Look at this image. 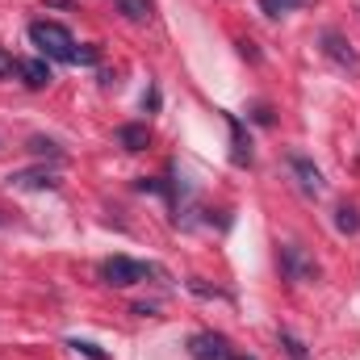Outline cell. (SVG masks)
Instances as JSON below:
<instances>
[{"instance_id":"7c38bea8","label":"cell","mask_w":360,"mask_h":360,"mask_svg":"<svg viewBox=\"0 0 360 360\" xmlns=\"http://www.w3.org/2000/svg\"><path fill=\"white\" fill-rule=\"evenodd\" d=\"M335 231H340V235H356L360 231V210L356 205H340V210H335Z\"/></svg>"},{"instance_id":"8992f818","label":"cell","mask_w":360,"mask_h":360,"mask_svg":"<svg viewBox=\"0 0 360 360\" xmlns=\"http://www.w3.org/2000/svg\"><path fill=\"white\" fill-rule=\"evenodd\" d=\"M289 172L297 176V184H302V188H306L310 197H319V193L327 188V180H323V172H319V168H314V164H310L306 155H289Z\"/></svg>"},{"instance_id":"3957f363","label":"cell","mask_w":360,"mask_h":360,"mask_svg":"<svg viewBox=\"0 0 360 360\" xmlns=\"http://www.w3.org/2000/svg\"><path fill=\"white\" fill-rule=\"evenodd\" d=\"M319 42H323V55H327L331 63H340L344 72H360V55L352 51V42H348L340 30H323Z\"/></svg>"},{"instance_id":"ffe728a7","label":"cell","mask_w":360,"mask_h":360,"mask_svg":"<svg viewBox=\"0 0 360 360\" xmlns=\"http://www.w3.org/2000/svg\"><path fill=\"white\" fill-rule=\"evenodd\" d=\"M0 226H4V214H0Z\"/></svg>"},{"instance_id":"d6986e66","label":"cell","mask_w":360,"mask_h":360,"mask_svg":"<svg viewBox=\"0 0 360 360\" xmlns=\"http://www.w3.org/2000/svg\"><path fill=\"white\" fill-rule=\"evenodd\" d=\"M231 360H256V356H231Z\"/></svg>"},{"instance_id":"5b68a950","label":"cell","mask_w":360,"mask_h":360,"mask_svg":"<svg viewBox=\"0 0 360 360\" xmlns=\"http://www.w3.org/2000/svg\"><path fill=\"white\" fill-rule=\"evenodd\" d=\"M188 356L193 360H231V344H226V335H218V331H197L193 340H188Z\"/></svg>"},{"instance_id":"6da1fadb","label":"cell","mask_w":360,"mask_h":360,"mask_svg":"<svg viewBox=\"0 0 360 360\" xmlns=\"http://www.w3.org/2000/svg\"><path fill=\"white\" fill-rule=\"evenodd\" d=\"M30 42H34L46 59H59V63H72V59H76V38H72L59 21H34V25H30Z\"/></svg>"},{"instance_id":"52a82bcc","label":"cell","mask_w":360,"mask_h":360,"mask_svg":"<svg viewBox=\"0 0 360 360\" xmlns=\"http://www.w3.org/2000/svg\"><path fill=\"white\" fill-rule=\"evenodd\" d=\"M8 184L13 188H59V172L55 168H30V172H13Z\"/></svg>"},{"instance_id":"8fae6325","label":"cell","mask_w":360,"mask_h":360,"mask_svg":"<svg viewBox=\"0 0 360 360\" xmlns=\"http://www.w3.org/2000/svg\"><path fill=\"white\" fill-rule=\"evenodd\" d=\"M226 122H231V143H235V164H252V143H248V134H243V126L226 113Z\"/></svg>"},{"instance_id":"ac0fdd59","label":"cell","mask_w":360,"mask_h":360,"mask_svg":"<svg viewBox=\"0 0 360 360\" xmlns=\"http://www.w3.org/2000/svg\"><path fill=\"white\" fill-rule=\"evenodd\" d=\"M256 122H260V126H269V122H272V113H269V105H256Z\"/></svg>"},{"instance_id":"9a60e30c","label":"cell","mask_w":360,"mask_h":360,"mask_svg":"<svg viewBox=\"0 0 360 360\" xmlns=\"http://www.w3.org/2000/svg\"><path fill=\"white\" fill-rule=\"evenodd\" d=\"M30 151H34V155H51V160H63L59 143H51V139H30Z\"/></svg>"},{"instance_id":"5bb4252c","label":"cell","mask_w":360,"mask_h":360,"mask_svg":"<svg viewBox=\"0 0 360 360\" xmlns=\"http://www.w3.org/2000/svg\"><path fill=\"white\" fill-rule=\"evenodd\" d=\"M68 348H76L80 356H89V360H109V352L96 348V344H89V340H68Z\"/></svg>"},{"instance_id":"9c48e42d","label":"cell","mask_w":360,"mask_h":360,"mask_svg":"<svg viewBox=\"0 0 360 360\" xmlns=\"http://www.w3.org/2000/svg\"><path fill=\"white\" fill-rule=\"evenodd\" d=\"M117 143L126 147V151H143L147 143H151V134H147V126H117Z\"/></svg>"},{"instance_id":"4fadbf2b","label":"cell","mask_w":360,"mask_h":360,"mask_svg":"<svg viewBox=\"0 0 360 360\" xmlns=\"http://www.w3.org/2000/svg\"><path fill=\"white\" fill-rule=\"evenodd\" d=\"M306 4H314V0H260V8H264L269 17H281V13H293V8H306Z\"/></svg>"},{"instance_id":"30bf717a","label":"cell","mask_w":360,"mask_h":360,"mask_svg":"<svg viewBox=\"0 0 360 360\" xmlns=\"http://www.w3.org/2000/svg\"><path fill=\"white\" fill-rule=\"evenodd\" d=\"M113 8H117L126 21H151V13H155L151 0H113Z\"/></svg>"},{"instance_id":"2e32d148","label":"cell","mask_w":360,"mask_h":360,"mask_svg":"<svg viewBox=\"0 0 360 360\" xmlns=\"http://www.w3.org/2000/svg\"><path fill=\"white\" fill-rule=\"evenodd\" d=\"M13 72H17V59H13V51H4V46H0V80H4V76H13Z\"/></svg>"},{"instance_id":"277c9868","label":"cell","mask_w":360,"mask_h":360,"mask_svg":"<svg viewBox=\"0 0 360 360\" xmlns=\"http://www.w3.org/2000/svg\"><path fill=\"white\" fill-rule=\"evenodd\" d=\"M281 272H285L289 281H319V264H314L297 243H285V248H281Z\"/></svg>"},{"instance_id":"ba28073f","label":"cell","mask_w":360,"mask_h":360,"mask_svg":"<svg viewBox=\"0 0 360 360\" xmlns=\"http://www.w3.org/2000/svg\"><path fill=\"white\" fill-rule=\"evenodd\" d=\"M17 76L25 80V89H46V84L55 80L42 59H17Z\"/></svg>"},{"instance_id":"e0dca14e","label":"cell","mask_w":360,"mask_h":360,"mask_svg":"<svg viewBox=\"0 0 360 360\" xmlns=\"http://www.w3.org/2000/svg\"><path fill=\"white\" fill-rule=\"evenodd\" d=\"M72 63H101V51H96V46H80Z\"/></svg>"},{"instance_id":"7a4b0ae2","label":"cell","mask_w":360,"mask_h":360,"mask_svg":"<svg viewBox=\"0 0 360 360\" xmlns=\"http://www.w3.org/2000/svg\"><path fill=\"white\" fill-rule=\"evenodd\" d=\"M101 276H105V285H113V289H130V285H139L143 276H160V269L139 264V260H130V256H109V260L101 264Z\"/></svg>"}]
</instances>
